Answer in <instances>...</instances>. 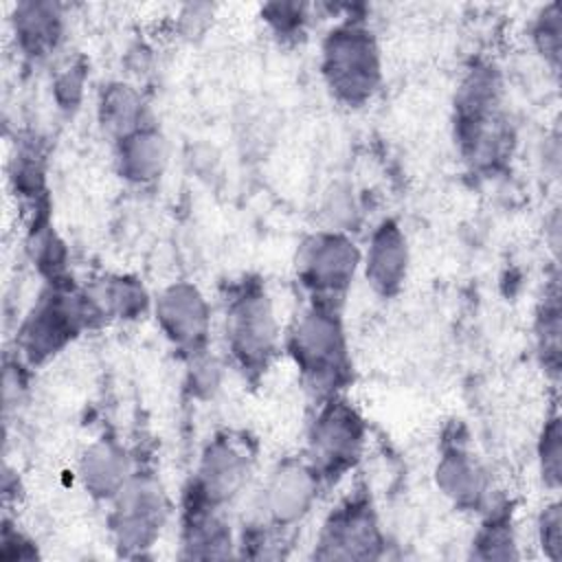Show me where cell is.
Here are the masks:
<instances>
[{
	"label": "cell",
	"instance_id": "18",
	"mask_svg": "<svg viewBox=\"0 0 562 562\" xmlns=\"http://www.w3.org/2000/svg\"><path fill=\"white\" fill-rule=\"evenodd\" d=\"M15 35L26 55H46L61 37V11L55 2H22L15 7Z\"/></svg>",
	"mask_w": 562,
	"mask_h": 562
},
{
	"label": "cell",
	"instance_id": "21",
	"mask_svg": "<svg viewBox=\"0 0 562 562\" xmlns=\"http://www.w3.org/2000/svg\"><path fill=\"white\" fill-rule=\"evenodd\" d=\"M472 555L481 560H509L516 558L514 531L507 512H494L479 529L472 542Z\"/></svg>",
	"mask_w": 562,
	"mask_h": 562
},
{
	"label": "cell",
	"instance_id": "2",
	"mask_svg": "<svg viewBox=\"0 0 562 562\" xmlns=\"http://www.w3.org/2000/svg\"><path fill=\"white\" fill-rule=\"evenodd\" d=\"M459 147L474 167H492L509 151V127L501 110V81L494 68L474 66L454 99Z\"/></svg>",
	"mask_w": 562,
	"mask_h": 562
},
{
	"label": "cell",
	"instance_id": "19",
	"mask_svg": "<svg viewBox=\"0 0 562 562\" xmlns=\"http://www.w3.org/2000/svg\"><path fill=\"white\" fill-rule=\"evenodd\" d=\"M99 121L103 130L116 140L149 125L140 94L123 81L103 86L99 94Z\"/></svg>",
	"mask_w": 562,
	"mask_h": 562
},
{
	"label": "cell",
	"instance_id": "16",
	"mask_svg": "<svg viewBox=\"0 0 562 562\" xmlns=\"http://www.w3.org/2000/svg\"><path fill=\"white\" fill-rule=\"evenodd\" d=\"M79 476L92 496L112 501L132 476L130 459L116 441L99 439L83 452Z\"/></svg>",
	"mask_w": 562,
	"mask_h": 562
},
{
	"label": "cell",
	"instance_id": "1",
	"mask_svg": "<svg viewBox=\"0 0 562 562\" xmlns=\"http://www.w3.org/2000/svg\"><path fill=\"white\" fill-rule=\"evenodd\" d=\"M338 307L312 301L288 334V351L305 386L318 400L338 395L351 380L349 345Z\"/></svg>",
	"mask_w": 562,
	"mask_h": 562
},
{
	"label": "cell",
	"instance_id": "12",
	"mask_svg": "<svg viewBox=\"0 0 562 562\" xmlns=\"http://www.w3.org/2000/svg\"><path fill=\"white\" fill-rule=\"evenodd\" d=\"M156 321L165 336L191 358L206 351L211 331V312L202 292L189 281L167 285L154 305Z\"/></svg>",
	"mask_w": 562,
	"mask_h": 562
},
{
	"label": "cell",
	"instance_id": "6",
	"mask_svg": "<svg viewBox=\"0 0 562 562\" xmlns=\"http://www.w3.org/2000/svg\"><path fill=\"white\" fill-rule=\"evenodd\" d=\"M367 426L360 413L334 395L323 400L307 439V463L323 481H338L362 457Z\"/></svg>",
	"mask_w": 562,
	"mask_h": 562
},
{
	"label": "cell",
	"instance_id": "26",
	"mask_svg": "<svg viewBox=\"0 0 562 562\" xmlns=\"http://www.w3.org/2000/svg\"><path fill=\"white\" fill-rule=\"evenodd\" d=\"M83 81H86V68L77 64H70L64 72L57 75L55 97L61 108H77V103L81 101Z\"/></svg>",
	"mask_w": 562,
	"mask_h": 562
},
{
	"label": "cell",
	"instance_id": "7",
	"mask_svg": "<svg viewBox=\"0 0 562 562\" xmlns=\"http://www.w3.org/2000/svg\"><path fill=\"white\" fill-rule=\"evenodd\" d=\"M360 261L362 255L351 237L342 231L323 228L301 244L296 255V277L312 301L340 305L353 283Z\"/></svg>",
	"mask_w": 562,
	"mask_h": 562
},
{
	"label": "cell",
	"instance_id": "25",
	"mask_svg": "<svg viewBox=\"0 0 562 562\" xmlns=\"http://www.w3.org/2000/svg\"><path fill=\"white\" fill-rule=\"evenodd\" d=\"M538 538L540 547L547 558L560 560V549H562V514H560V503H551L549 507L542 509L540 520H538Z\"/></svg>",
	"mask_w": 562,
	"mask_h": 562
},
{
	"label": "cell",
	"instance_id": "3",
	"mask_svg": "<svg viewBox=\"0 0 562 562\" xmlns=\"http://www.w3.org/2000/svg\"><path fill=\"white\" fill-rule=\"evenodd\" d=\"M321 70L336 101L349 108L364 105L382 81V57L373 33L356 20L331 29L323 42Z\"/></svg>",
	"mask_w": 562,
	"mask_h": 562
},
{
	"label": "cell",
	"instance_id": "14",
	"mask_svg": "<svg viewBox=\"0 0 562 562\" xmlns=\"http://www.w3.org/2000/svg\"><path fill=\"white\" fill-rule=\"evenodd\" d=\"M439 490L459 507H481L487 498V476L479 461L461 446L443 450L437 470Z\"/></svg>",
	"mask_w": 562,
	"mask_h": 562
},
{
	"label": "cell",
	"instance_id": "9",
	"mask_svg": "<svg viewBox=\"0 0 562 562\" xmlns=\"http://www.w3.org/2000/svg\"><path fill=\"white\" fill-rule=\"evenodd\" d=\"M384 538L369 496L345 498L323 522L314 544L318 560H373L380 558Z\"/></svg>",
	"mask_w": 562,
	"mask_h": 562
},
{
	"label": "cell",
	"instance_id": "20",
	"mask_svg": "<svg viewBox=\"0 0 562 562\" xmlns=\"http://www.w3.org/2000/svg\"><path fill=\"white\" fill-rule=\"evenodd\" d=\"M94 310L103 318H138L149 307L143 283L134 277H108L86 290Z\"/></svg>",
	"mask_w": 562,
	"mask_h": 562
},
{
	"label": "cell",
	"instance_id": "27",
	"mask_svg": "<svg viewBox=\"0 0 562 562\" xmlns=\"http://www.w3.org/2000/svg\"><path fill=\"white\" fill-rule=\"evenodd\" d=\"M303 4H296V2H285V4H268L263 9L266 13V20L270 22V26L279 33V35H288V33H294L301 29L305 15H303Z\"/></svg>",
	"mask_w": 562,
	"mask_h": 562
},
{
	"label": "cell",
	"instance_id": "11",
	"mask_svg": "<svg viewBox=\"0 0 562 562\" xmlns=\"http://www.w3.org/2000/svg\"><path fill=\"white\" fill-rule=\"evenodd\" d=\"M321 479L307 461H285L263 485L259 501L257 529L283 531L296 527L312 509L318 496Z\"/></svg>",
	"mask_w": 562,
	"mask_h": 562
},
{
	"label": "cell",
	"instance_id": "22",
	"mask_svg": "<svg viewBox=\"0 0 562 562\" xmlns=\"http://www.w3.org/2000/svg\"><path fill=\"white\" fill-rule=\"evenodd\" d=\"M558 290L544 296L542 310L538 314V340L544 356V367L558 373L560 367V301Z\"/></svg>",
	"mask_w": 562,
	"mask_h": 562
},
{
	"label": "cell",
	"instance_id": "23",
	"mask_svg": "<svg viewBox=\"0 0 562 562\" xmlns=\"http://www.w3.org/2000/svg\"><path fill=\"white\" fill-rule=\"evenodd\" d=\"M562 430H560V417L553 415L544 422L540 443H538V459H540V472L549 487L560 485V463H562Z\"/></svg>",
	"mask_w": 562,
	"mask_h": 562
},
{
	"label": "cell",
	"instance_id": "17",
	"mask_svg": "<svg viewBox=\"0 0 562 562\" xmlns=\"http://www.w3.org/2000/svg\"><path fill=\"white\" fill-rule=\"evenodd\" d=\"M231 549V529L220 509L184 505L182 551L187 558H228Z\"/></svg>",
	"mask_w": 562,
	"mask_h": 562
},
{
	"label": "cell",
	"instance_id": "5",
	"mask_svg": "<svg viewBox=\"0 0 562 562\" xmlns=\"http://www.w3.org/2000/svg\"><path fill=\"white\" fill-rule=\"evenodd\" d=\"M101 321L90 296L70 283H50L26 316L18 342L31 364H40L61 351L83 329Z\"/></svg>",
	"mask_w": 562,
	"mask_h": 562
},
{
	"label": "cell",
	"instance_id": "10",
	"mask_svg": "<svg viewBox=\"0 0 562 562\" xmlns=\"http://www.w3.org/2000/svg\"><path fill=\"white\" fill-rule=\"evenodd\" d=\"M250 474V457L231 437H215L202 452L184 505L220 509L233 503Z\"/></svg>",
	"mask_w": 562,
	"mask_h": 562
},
{
	"label": "cell",
	"instance_id": "8",
	"mask_svg": "<svg viewBox=\"0 0 562 562\" xmlns=\"http://www.w3.org/2000/svg\"><path fill=\"white\" fill-rule=\"evenodd\" d=\"M112 501L110 531L121 553L134 555L151 547L167 518V501L158 481L149 474H132Z\"/></svg>",
	"mask_w": 562,
	"mask_h": 562
},
{
	"label": "cell",
	"instance_id": "24",
	"mask_svg": "<svg viewBox=\"0 0 562 562\" xmlns=\"http://www.w3.org/2000/svg\"><path fill=\"white\" fill-rule=\"evenodd\" d=\"M533 40L540 53L551 61L558 64L560 59V9L558 4H549L533 26Z\"/></svg>",
	"mask_w": 562,
	"mask_h": 562
},
{
	"label": "cell",
	"instance_id": "13",
	"mask_svg": "<svg viewBox=\"0 0 562 562\" xmlns=\"http://www.w3.org/2000/svg\"><path fill=\"white\" fill-rule=\"evenodd\" d=\"M362 266L367 283L380 296H393L402 290L408 274V244L395 220H382L373 228Z\"/></svg>",
	"mask_w": 562,
	"mask_h": 562
},
{
	"label": "cell",
	"instance_id": "15",
	"mask_svg": "<svg viewBox=\"0 0 562 562\" xmlns=\"http://www.w3.org/2000/svg\"><path fill=\"white\" fill-rule=\"evenodd\" d=\"M167 158H169L167 140L151 125H145L127 134L125 138L116 140L119 171L130 182H136V184L154 182L165 171Z\"/></svg>",
	"mask_w": 562,
	"mask_h": 562
},
{
	"label": "cell",
	"instance_id": "4",
	"mask_svg": "<svg viewBox=\"0 0 562 562\" xmlns=\"http://www.w3.org/2000/svg\"><path fill=\"white\" fill-rule=\"evenodd\" d=\"M226 342L246 375H261L277 356L279 331L272 301L261 281L244 279L226 299Z\"/></svg>",
	"mask_w": 562,
	"mask_h": 562
}]
</instances>
